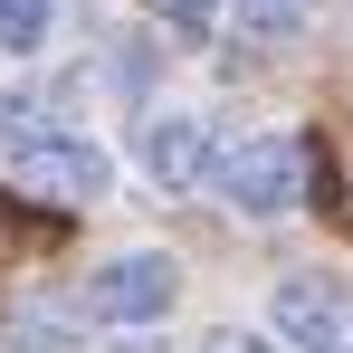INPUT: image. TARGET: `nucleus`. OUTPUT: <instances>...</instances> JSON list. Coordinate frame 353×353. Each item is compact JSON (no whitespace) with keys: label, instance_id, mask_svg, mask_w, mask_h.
<instances>
[{"label":"nucleus","instance_id":"nucleus-1","mask_svg":"<svg viewBox=\"0 0 353 353\" xmlns=\"http://www.w3.org/2000/svg\"><path fill=\"white\" fill-rule=\"evenodd\" d=\"M305 172H315V163H305V143H296V134H248L230 163H220V191H230L248 220H277V210L305 201Z\"/></svg>","mask_w":353,"mask_h":353},{"label":"nucleus","instance_id":"nucleus-2","mask_svg":"<svg viewBox=\"0 0 353 353\" xmlns=\"http://www.w3.org/2000/svg\"><path fill=\"white\" fill-rule=\"evenodd\" d=\"M268 334L287 353H344L353 296L334 287V277H277V287H268Z\"/></svg>","mask_w":353,"mask_h":353},{"label":"nucleus","instance_id":"nucleus-3","mask_svg":"<svg viewBox=\"0 0 353 353\" xmlns=\"http://www.w3.org/2000/svg\"><path fill=\"white\" fill-rule=\"evenodd\" d=\"M10 163H19V181H29L39 201H67V210L105 201V181H115V163H105L96 143H77V134H19Z\"/></svg>","mask_w":353,"mask_h":353},{"label":"nucleus","instance_id":"nucleus-4","mask_svg":"<svg viewBox=\"0 0 353 353\" xmlns=\"http://www.w3.org/2000/svg\"><path fill=\"white\" fill-rule=\"evenodd\" d=\"M172 296H181V268L163 248H124V258H105L86 277V305L105 325H153V315H172Z\"/></svg>","mask_w":353,"mask_h":353},{"label":"nucleus","instance_id":"nucleus-5","mask_svg":"<svg viewBox=\"0 0 353 353\" xmlns=\"http://www.w3.org/2000/svg\"><path fill=\"white\" fill-rule=\"evenodd\" d=\"M220 163L230 153H220V134L201 115H153L143 124V172L163 181V191H201V181H220Z\"/></svg>","mask_w":353,"mask_h":353},{"label":"nucleus","instance_id":"nucleus-6","mask_svg":"<svg viewBox=\"0 0 353 353\" xmlns=\"http://www.w3.org/2000/svg\"><path fill=\"white\" fill-rule=\"evenodd\" d=\"M48 29H58V0H0V48L10 58H39Z\"/></svg>","mask_w":353,"mask_h":353},{"label":"nucleus","instance_id":"nucleus-7","mask_svg":"<svg viewBox=\"0 0 353 353\" xmlns=\"http://www.w3.org/2000/svg\"><path fill=\"white\" fill-rule=\"evenodd\" d=\"M163 19H172V29H191V39H210V29L230 19V0H163Z\"/></svg>","mask_w":353,"mask_h":353},{"label":"nucleus","instance_id":"nucleus-8","mask_svg":"<svg viewBox=\"0 0 353 353\" xmlns=\"http://www.w3.org/2000/svg\"><path fill=\"white\" fill-rule=\"evenodd\" d=\"M296 10H305V0H248V29L277 39V29H296Z\"/></svg>","mask_w":353,"mask_h":353},{"label":"nucleus","instance_id":"nucleus-9","mask_svg":"<svg viewBox=\"0 0 353 353\" xmlns=\"http://www.w3.org/2000/svg\"><path fill=\"white\" fill-rule=\"evenodd\" d=\"M115 353H153V344H115Z\"/></svg>","mask_w":353,"mask_h":353},{"label":"nucleus","instance_id":"nucleus-10","mask_svg":"<svg viewBox=\"0 0 353 353\" xmlns=\"http://www.w3.org/2000/svg\"><path fill=\"white\" fill-rule=\"evenodd\" d=\"M210 353H248V344H210Z\"/></svg>","mask_w":353,"mask_h":353},{"label":"nucleus","instance_id":"nucleus-11","mask_svg":"<svg viewBox=\"0 0 353 353\" xmlns=\"http://www.w3.org/2000/svg\"><path fill=\"white\" fill-rule=\"evenodd\" d=\"M344 344H353V334H344Z\"/></svg>","mask_w":353,"mask_h":353}]
</instances>
